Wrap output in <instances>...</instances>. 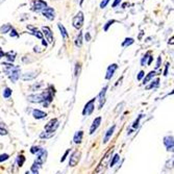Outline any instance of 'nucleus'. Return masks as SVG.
Instances as JSON below:
<instances>
[{"instance_id":"aec40b11","label":"nucleus","mask_w":174,"mask_h":174,"mask_svg":"<svg viewBox=\"0 0 174 174\" xmlns=\"http://www.w3.org/2000/svg\"><path fill=\"white\" fill-rule=\"evenodd\" d=\"M4 55L6 56V58H8V62L13 63L14 61H15V55H16V52L15 51H8V53H4Z\"/></svg>"},{"instance_id":"f8f14e48","label":"nucleus","mask_w":174,"mask_h":174,"mask_svg":"<svg viewBox=\"0 0 174 174\" xmlns=\"http://www.w3.org/2000/svg\"><path fill=\"white\" fill-rule=\"evenodd\" d=\"M100 123H101V117L95 118L92 125H91V127H90V134H93L96 130H97V128L100 126Z\"/></svg>"},{"instance_id":"5701e85b","label":"nucleus","mask_w":174,"mask_h":174,"mask_svg":"<svg viewBox=\"0 0 174 174\" xmlns=\"http://www.w3.org/2000/svg\"><path fill=\"white\" fill-rule=\"evenodd\" d=\"M159 86V78H157L155 80H152L151 84H150L149 86H147L146 90H150V89H153V88H157Z\"/></svg>"},{"instance_id":"a878e982","label":"nucleus","mask_w":174,"mask_h":174,"mask_svg":"<svg viewBox=\"0 0 174 174\" xmlns=\"http://www.w3.org/2000/svg\"><path fill=\"white\" fill-rule=\"evenodd\" d=\"M24 163H25V157H24V155H19V157H17V164H18V166L19 167H22L23 165H24Z\"/></svg>"},{"instance_id":"0eeeda50","label":"nucleus","mask_w":174,"mask_h":174,"mask_svg":"<svg viewBox=\"0 0 174 174\" xmlns=\"http://www.w3.org/2000/svg\"><path fill=\"white\" fill-rule=\"evenodd\" d=\"M79 157H80V152H78V151L73 152L69 159V166L70 167L76 166V165L78 164V162H79Z\"/></svg>"},{"instance_id":"412c9836","label":"nucleus","mask_w":174,"mask_h":174,"mask_svg":"<svg viewBox=\"0 0 174 174\" xmlns=\"http://www.w3.org/2000/svg\"><path fill=\"white\" fill-rule=\"evenodd\" d=\"M54 136V132H46L45 130L44 132L40 134V138L41 139H50V138H52Z\"/></svg>"},{"instance_id":"c85d7f7f","label":"nucleus","mask_w":174,"mask_h":174,"mask_svg":"<svg viewBox=\"0 0 174 174\" xmlns=\"http://www.w3.org/2000/svg\"><path fill=\"white\" fill-rule=\"evenodd\" d=\"M119 159H120L119 154H115L114 157H113V159L111 161V163H109V167H114L115 164H116V163H117Z\"/></svg>"},{"instance_id":"9d476101","label":"nucleus","mask_w":174,"mask_h":174,"mask_svg":"<svg viewBox=\"0 0 174 174\" xmlns=\"http://www.w3.org/2000/svg\"><path fill=\"white\" fill-rule=\"evenodd\" d=\"M118 69V65L117 64H112L109 65V68L106 70V75H105V79H111L115 74V71Z\"/></svg>"},{"instance_id":"f03ea898","label":"nucleus","mask_w":174,"mask_h":174,"mask_svg":"<svg viewBox=\"0 0 174 174\" xmlns=\"http://www.w3.org/2000/svg\"><path fill=\"white\" fill-rule=\"evenodd\" d=\"M72 23H73V26H74L76 29H80L82 24H84V14H82L81 12L78 13V14L73 18Z\"/></svg>"},{"instance_id":"c756f323","label":"nucleus","mask_w":174,"mask_h":174,"mask_svg":"<svg viewBox=\"0 0 174 174\" xmlns=\"http://www.w3.org/2000/svg\"><path fill=\"white\" fill-rule=\"evenodd\" d=\"M115 22H117L116 20H109V21H107L106 22V24L104 25V27H103V29H104V31H107L109 30V27L111 26V25L113 24V23H115Z\"/></svg>"},{"instance_id":"4c0bfd02","label":"nucleus","mask_w":174,"mask_h":174,"mask_svg":"<svg viewBox=\"0 0 174 174\" xmlns=\"http://www.w3.org/2000/svg\"><path fill=\"white\" fill-rule=\"evenodd\" d=\"M10 37H18L19 35H18V33L14 29V28H12V29L10 30Z\"/></svg>"},{"instance_id":"a19ab883","label":"nucleus","mask_w":174,"mask_h":174,"mask_svg":"<svg viewBox=\"0 0 174 174\" xmlns=\"http://www.w3.org/2000/svg\"><path fill=\"white\" fill-rule=\"evenodd\" d=\"M144 75H145V73H144V71H140L139 72V75H138V79L139 80H141L143 77H144Z\"/></svg>"},{"instance_id":"2f4dec72","label":"nucleus","mask_w":174,"mask_h":174,"mask_svg":"<svg viewBox=\"0 0 174 174\" xmlns=\"http://www.w3.org/2000/svg\"><path fill=\"white\" fill-rule=\"evenodd\" d=\"M80 73V64L79 63H76V66H75V77H77Z\"/></svg>"},{"instance_id":"a18cd8bd","label":"nucleus","mask_w":174,"mask_h":174,"mask_svg":"<svg viewBox=\"0 0 174 174\" xmlns=\"http://www.w3.org/2000/svg\"><path fill=\"white\" fill-rule=\"evenodd\" d=\"M90 39H91V35H90L89 33H87V35H86V40H87V41H90Z\"/></svg>"},{"instance_id":"f704fd0d","label":"nucleus","mask_w":174,"mask_h":174,"mask_svg":"<svg viewBox=\"0 0 174 174\" xmlns=\"http://www.w3.org/2000/svg\"><path fill=\"white\" fill-rule=\"evenodd\" d=\"M149 55H150V52H147L146 54H145V56L141 60V65H142V66H145V65H146V60L148 58V56H149Z\"/></svg>"},{"instance_id":"ea45409f","label":"nucleus","mask_w":174,"mask_h":174,"mask_svg":"<svg viewBox=\"0 0 174 174\" xmlns=\"http://www.w3.org/2000/svg\"><path fill=\"white\" fill-rule=\"evenodd\" d=\"M69 152H70V150H67V151L65 152V154H64V155H63V157L61 159V162H62V163H63V162H65V159H67V155L69 154Z\"/></svg>"},{"instance_id":"f257e3e1","label":"nucleus","mask_w":174,"mask_h":174,"mask_svg":"<svg viewBox=\"0 0 174 174\" xmlns=\"http://www.w3.org/2000/svg\"><path fill=\"white\" fill-rule=\"evenodd\" d=\"M95 100H96V98H93V99H91L89 102H87V104L85 105V107H84V109H82V115L84 116H89V115H91L93 113V111H94L95 109Z\"/></svg>"},{"instance_id":"9b49d317","label":"nucleus","mask_w":174,"mask_h":174,"mask_svg":"<svg viewBox=\"0 0 174 174\" xmlns=\"http://www.w3.org/2000/svg\"><path fill=\"white\" fill-rule=\"evenodd\" d=\"M106 90H107V86H105V87L101 90V92L99 93L98 97L96 98V99L99 100V107H98L99 109H101L102 105L104 104V102H105V93H106Z\"/></svg>"},{"instance_id":"dca6fc26","label":"nucleus","mask_w":174,"mask_h":174,"mask_svg":"<svg viewBox=\"0 0 174 174\" xmlns=\"http://www.w3.org/2000/svg\"><path fill=\"white\" fill-rule=\"evenodd\" d=\"M82 137H84V132H82V130L77 132L76 134H74V137H73V141H74L75 144H80L82 141Z\"/></svg>"},{"instance_id":"4468645a","label":"nucleus","mask_w":174,"mask_h":174,"mask_svg":"<svg viewBox=\"0 0 174 174\" xmlns=\"http://www.w3.org/2000/svg\"><path fill=\"white\" fill-rule=\"evenodd\" d=\"M115 128H116V125H113L112 127H109V130H107L106 134H105V136H104V139H103V144L107 143V142H109V140L112 138L113 134H114V132H115Z\"/></svg>"},{"instance_id":"bb28decb","label":"nucleus","mask_w":174,"mask_h":174,"mask_svg":"<svg viewBox=\"0 0 174 174\" xmlns=\"http://www.w3.org/2000/svg\"><path fill=\"white\" fill-rule=\"evenodd\" d=\"M0 134L1 136H6L8 134V129L3 123H0Z\"/></svg>"},{"instance_id":"20e7f679","label":"nucleus","mask_w":174,"mask_h":174,"mask_svg":"<svg viewBox=\"0 0 174 174\" xmlns=\"http://www.w3.org/2000/svg\"><path fill=\"white\" fill-rule=\"evenodd\" d=\"M57 127H58V122H57L56 118H54V119L50 120L47 124L45 125V130H46V132H54Z\"/></svg>"},{"instance_id":"393cba45","label":"nucleus","mask_w":174,"mask_h":174,"mask_svg":"<svg viewBox=\"0 0 174 174\" xmlns=\"http://www.w3.org/2000/svg\"><path fill=\"white\" fill-rule=\"evenodd\" d=\"M134 42V40L132 39V38H126V39L124 40V42L122 43V46H123V47H126V46L132 45Z\"/></svg>"},{"instance_id":"c9c22d12","label":"nucleus","mask_w":174,"mask_h":174,"mask_svg":"<svg viewBox=\"0 0 174 174\" xmlns=\"http://www.w3.org/2000/svg\"><path fill=\"white\" fill-rule=\"evenodd\" d=\"M142 116H143V115H139L138 119L134 122V124H132V127H134V128H138V126H139V122H140V120H141Z\"/></svg>"},{"instance_id":"473e14b6","label":"nucleus","mask_w":174,"mask_h":174,"mask_svg":"<svg viewBox=\"0 0 174 174\" xmlns=\"http://www.w3.org/2000/svg\"><path fill=\"white\" fill-rule=\"evenodd\" d=\"M40 150H41V148L39 146H33L31 147V149H30V152H31L33 154H37Z\"/></svg>"},{"instance_id":"ddd939ff","label":"nucleus","mask_w":174,"mask_h":174,"mask_svg":"<svg viewBox=\"0 0 174 174\" xmlns=\"http://www.w3.org/2000/svg\"><path fill=\"white\" fill-rule=\"evenodd\" d=\"M33 116L35 119H44V118H46V116H47V114L45 112H43V111H41V109H33Z\"/></svg>"},{"instance_id":"39448f33","label":"nucleus","mask_w":174,"mask_h":174,"mask_svg":"<svg viewBox=\"0 0 174 174\" xmlns=\"http://www.w3.org/2000/svg\"><path fill=\"white\" fill-rule=\"evenodd\" d=\"M47 6V3L43 1V0H35L33 2V10L35 12H40V10H43Z\"/></svg>"},{"instance_id":"58836bf2","label":"nucleus","mask_w":174,"mask_h":174,"mask_svg":"<svg viewBox=\"0 0 174 174\" xmlns=\"http://www.w3.org/2000/svg\"><path fill=\"white\" fill-rule=\"evenodd\" d=\"M161 63H162V56H159L157 57V66H155V69H159L161 67Z\"/></svg>"},{"instance_id":"49530a36","label":"nucleus","mask_w":174,"mask_h":174,"mask_svg":"<svg viewBox=\"0 0 174 174\" xmlns=\"http://www.w3.org/2000/svg\"><path fill=\"white\" fill-rule=\"evenodd\" d=\"M3 55H4V52H3V50L0 48V57H2Z\"/></svg>"},{"instance_id":"e433bc0d","label":"nucleus","mask_w":174,"mask_h":174,"mask_svg":"<svg viewBox=\"0 0 174 174\" xmlns=\"http://www.w3.org/2000/svg\"><path fill=\"white\" fill-rule=\"evenodd\" d=\"M109 0H102L101 3H100V8H106V5H107V3H109Z\"/></svg>"},{"instance_id":"f3484780","label":"nucleus","mask_w":174,"mask_h":174,"mask_svg":"<svg viewBox=\"0 0 174 174\" xmlns=\"http://www.w3.org/2000/svg\"><path fill=\"white\" fill-rule=\"evenodd\" d=\"M155 74H157V72H155V71H150V72L146 75V77H144V79H143V84H144V85L148 84V82H149L150 80L153 78Z\"/></svg>"},{"instance_id":"37998d69","label":"nucleus","mask_w":174,"mask_h":174,"mask_svg":"<svg viewBox=\"0 0 174 174\" xmlns=\"http://www.w3.org/2000/svg\"><path fill=\"white\" fill-rule=\"evenodd\" d=\"M168 68H169V64L167 63V64H166V68H165V71H164V75H165V76L168 74Z\"/></svg>"},{"instance_id":"6ab92c4d","label":"nucleus","mask_w":174,"mask_h":174,"mask_svg":"<svg viewBox=\"0 0 174 174\" xmlns=\"http://www.w3.org/2000/svg\"><path fill=\"white\" fill-rule=\"evenodd\" d=\"M57 27H58L61 33H62V37L64 38V39H67V38H68V33H67V30H66V28L64 27V25H62L61 23H58V24H57Z\"/></svg>"},{"instance_id":"7ed1b4c3","label":"nucleus","mask_w":174,"mask_h":174,"mask_svg":"<svg viewBox=\"0 0 174 174\" xmlns=\"http://www.w3.org/2000/svg\"><path fill=\"white\" fill-rule=\"evenodd\" d=\"M46 159H47V151H46L45 149H42V148H41L40 151L37 153V159H35V163H37L38 165L42 166V165L46 162Z\"/></svg>"},{"instance_id":"b1692460","label":"nucleus","mask_w":174,"mask_h":174,"mask_svg":"<svg viewBox=\"0 0 174 174\" xmlns=\"http://www.w3.org/2000/svg\"><path fill=\"white\" fill-rule=\"evenodd\" d=\"M12 25H10V24H5V25H3L2 27L0 28V33H10V30L12 29Z\"/></svg>"},{"instance_id":"72a5a7b5","label":"nucleus","mask_w":174,"mask_h":174,"mask_svg":"<svg viewBox=\"0 0 174 174\" xmlns=\"http://www.w3.org/2000/svg\"><path fill=\"white\" fill-rule=\"evenodd\" d=\"M8 157H10V155L6 153L0 154V163H2L4 162V161H6V159H8Z\"/></svg>"},{"instance_id":"c03bdc74","label":"nucleus","mask_w":174,"mask_h":174,"mask_svg":"<svg viewBox=\"0 0 174 174\" xmlns=\"http://www.w3.org/2000/svg\"><path fill=\"white\" fill-rule=\"evenodd\" d=\"M152 60H153V57H152L151 55H149V56H148V62L146 63V65H150L151 62H152Z\"/></svg>"},{"instance_id":"2eb2a0df","label":"nucleus","mask_w":174,"mask_h":174,"mask_svg":"<svg viewBox=\"0 0 174 174\" xmlns=\"http://www.w3.org/2000/svg\"><path fill=\"white\" fill-rule=\"evenodd\" d=\"M27 29L31 30V33H31V35H35L38 39H41V40L43 39V33H40V31L38 30V28L33 27V26H31V25H27Z\"/></svg>"},{"instance_id":"7c9ffc66","label":"nucleus","mask_w":174,"mask_h":174,"mask_svg":"<svg viewBox=\"0 0 174 174\" xmlns=\"http://www.w3.org/2000/svg\"><path fill=\"white\" fill-rule=\"evenodd\" d=\"M40 165H38L37 164V163H33V166H31V172H33H33H39V168H40Z\"/></svg>"},{"instance_id":"cd10ccee","label":"nucleus","mask_w":174,"mask_h":174,"mask_svg":"<svg viewBox=\"0 0 174 174\" xmlns=\"http://www.w3.org/2000/svg\"><path fill=\"white\" fill-rule=\"evenodd\" d=\"M12 96V90L10 88H5L3 91V97L4 98H10Z\"/></svg>"},{"instance_id":"4be33fe9","label":"nucleus","mask_w":174,"mask_h":174,"mask_svg":"<svg viewBox=\"0 0 174 174\" xmlns=\"http://www.w3.org/2000/svg\"><path fill=\"white\" fill-rule=\"evenodd\" d=\"M75 45L77 47H81L82 45V31H79L78 33V35L76 38V41H75Z\"/></svg>"},{"instance_id":"8fccbe9b","label":"nucleus","mask_w":174,"mask_h":174,"mask_svg":"<svg viewBox=\"0 0 174 174\" xmlns=\"http://www.w3.org/2000/svg\"><path fill=\"white\" fill-rule=\"evenodd\" d=\"M0 58H1V57H0Z\"/></svg>"},{"instance_id":"09e8293b","label":"nucleus","mask_w":174,"mask_h":174,"mask_svg":"<svg viewBox=\"0 0 174 174\" xmlns=\"http://www.w3.org/2000/svg\"><path fill=\"white\" fill-rule=\"evenodd\" d=\"M56 174H61V172H57V173Z\"/></svg>"},{"instance_id":"423d86ee","label":"nucleus","mask_w":174,"mask_h":174,"mask_svg":"<svg viewBox=\"0 0 174 174\" xmlns=\"http://www.w3.org/2000/svg\"><path fill=\"white\" fill-rule=\"evenodd\" d=\"M42 14L45 18H47L48 20L52 21L55 17V12L52 8H45L44 10H42Z\"/></svg>"},{"instance_id":"1a4fd4ad","label":"nucleus","mask_w":174,"mask_h":174,"mask_svg":"<svg viewBox=\"0 0 174 174\" xmlns=\"http://www.w3.org/2000/svg\"><path fill=\"white\" fill-rule=\"evenodd\" d=\"M42 33H44L45 37H46V39H47V41L49 43H53V33L52 31H51V29H50L48 26H43L42 27Z\"/></svg>"},{"instance_id":"de8ad7c7","label":"nucleus","mask_w":174,"mask_h":174,"mask_svg":"<svg viewBox=\"0 0 174 174\" xmlns=\"http://www.w3.org/2000/svg\"><path fill=\"white\" fill-rule=\"evenodd\" d=\"M33 174H39V172H33Z\"/></svg>"},{"instance_id":"79ce46f5","label":"nucleus","mask_w":174,"mask_h":174,"mask_svg":"<svg viewBox=\"0 0 174 174\" xmlns=\"http://www.w3.org/2000/svg\"><path fill=\"white\" fill-rule=\"evenodd\" d=\"M120 2H121V0H115V2L113 3V8H116L117 5L120 4Z\"/></svg>"},{"instance_id":"6e6552de","label":"nucleus","mask_w":174,"mask_h":174,"mask_svg":"<svg viewBox=\"0 0 174 174\" xmlns=\"http://www.w3.org/2000/svg\"><path fill=\"white\" fill-rule=\"evenodd\" d=\"M164 144L167 147V150L168 151H173V146H174V142H173V136H167L164 138Z\"/></svg>"},{"instance_id":"a211bd4d","label":"nucleus","mask_w":174,"mask_h":174,"mask_svg":"<svg viewBox=\"0 0 174 174\" xmlns=\"http://www.w3.org/2000/svg\"><path fill=\"white\" fill-rule=\"evenodd\" d=\"M38 74H35V72H29V73H25V74L22 75V79L23 80H30L35 78Z\"/></svg>"}]
</instances>
